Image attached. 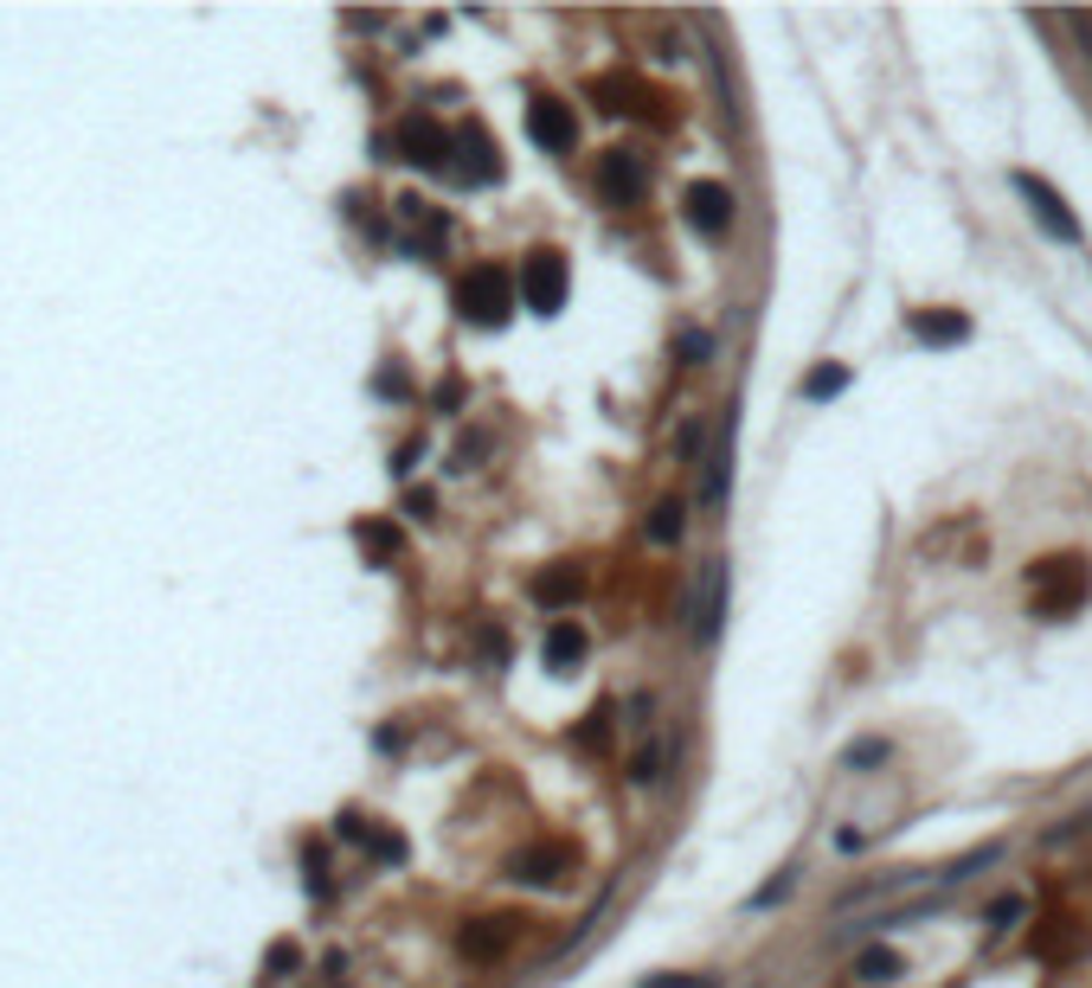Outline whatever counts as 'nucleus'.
<instances>
[{
	"instance_id": "obj_23",
	"label": "nucleus",
	"mask_w": 1092,
	"mask_h": 988,
	"mask_svg": "<svg viewBox=\"0 0 1092 988\" xmlns=\"http://www.w3.org/2000/svg\"><path fill=\"white\" fill-rule=\"evenodd\" d=\"M880 758H887V745H880V738H862V745L848 751V764H880Z\"/></svg>"
},
{
	"instance_id": "obj_4",
	"label": "nucleus",
	"mask_w": 1092,
	"mask_h": 988,
	"mask_svg": "<svg viewBox=\"0 0 1092 988\" xmlns=\"http://www.w3.org/2000/svg\"><path fill=\"white\" fill-rule=\"evenodd\" d=\"M521 302L533 315H560L565 308V257L560 251H533L521 263Z\"/></svg>"
},
{
	"instance_id": "obj_9",
	"label": "nucleus",
	"mask_w": 1092,
	"mask_h": 988,
	"mask_svg": "<svg viewBox=\"0 0 1092 988\" xmlns=\"http://www.w3.org/2000/svg\"><path fill=\"white\" fill-rule=\"evenodd\" d=\"M456 154H463V161H456V174H463L469 186L501 181V154H495V142L483 135V129H463V135H456Z\"/></svg>"
},
{
	"instance_id": "obj_11",
	"label": "nucleus",
	"mask_w": 1092,
	"mask_h": 988,
	"mask_svg": "<svg viewBox=\"0 0 1092 988\" xmlns=\"http://www.w3.org/2000/svg\"><path fill=\"white\" fill-rule=\"evenodd\" d=\"M456 944H463V956H469V963H495V956L515 944V918H476Z\"/></svg>"
},
{
	"instance_id": "obj_1",
	"label": "nucleus",
	"mask_w": 1092,
	"mask_h": 988,
	"mask_svg": "<svg viewBox=\"0 0 1092 988\" xmlns=\"http://www.w3.org/2000/svg\"><path fill=\"white\" fill-rule=\"evenodd\" d=\"M1028 597H1035L1041 617H1067V610H1080V604L1092 597V565L1080 558V552L1041 558V565H1028Z\"/></svg>"
},
{
	"instance_id": "obj_10",
	"label": "nucleus",
	"mask_w": 1092,
	"mask_h": 988,
	"mask_svg": "<svg viewBox=\"0 0 1092 988\" xmlns=\"http://www.w3.org/2000/svg\"><path fill=\"white\" fill-rule=\"evenodd\" d=\"M720 617H726V565L714 558V565L701 572V597H694V636H701V642H714Z\"/></svg>"
},
{
	"instance_id": "obj_19",
	"label": "nucleus",
	"mask_w": 1092,
	"mask_h": 988,
	"mask_svg": "<svg viewBox=\"0 0 1092 988\" xmlns=\"http://www.w3.org/2000/svg\"><path fill=\"white\" fill-rule=\"evenodd\" d=\"M855 976H862V982H894V976H900V956L894 951H867L862 963H855Z\"/></svg>"
},
{
	"instance_id": "obj_14",
	"label": "nucleus",
	"mask_w": 1092,
	"mask_h": 988,
	"mask_svg": "<svg viewBox=\"0 0 1092 988\" xmlns=\"http://www.w3.org/2000/svg\"><path fill=\"white\" fill-rule=\"evenodd\" d=\"M579 585H585V578H579L572 565H547V572L533 578V604H540V610H565V604L579 597Z\"/></svg>"
},
{
	"instance_id": "obj_18",
	"label": "nucleus",
	"mask_w": 1092,
	"mask_h": 988,
	"mask_svg": "<svg viewBox=\"0 0 1092 988\" xmlns=\"http://www.w3.org/2000/svg\"><path fill=\"white\" fill-rule=\"evenodd\" d=\"M360 546H367V558H392V552H399V533H392L386 520H360Z\"/></svg>"
},
{
	"instance_id": "obj_5",
	"label": "nucleus",
	"mask_w": 1092,
	"mask_h": 988,
	"mask_svg": "<svg viewBox=\"0 0 1092 988\" xmlns=\"http://www.w3.org/2000/svg\"><path fill=\"white\" fill-rule=\"evenodd\" d=\"M528 135L547 148V154H565V148L579 142L572 104H560V97H533V104H528Z\"/></svg>"
},
{
	"instance_id": "obj_13",
	"label": "nucleus",
	"mask_w": 1092,
	"mask_h": 988,
	"mask_svg": "<svg viewBox=\"0 0 1092 988\" xmlns=\"http://www.w3.org/2000/svg\"><path fill=\"white\" fill-rule=\"evenodd\" d=\"M540 661H547L553 674H572V667L585 661V629H579V622H553L547 642H540Z\"/></svg>"
},
{
	"instance_id": "obj_17",
	"label": "nucleus",
	"mask_w": 1092,
	"mask_h": 988,
	"mask_svg": "<svg viewBox=\"0 0 1092 988\" xmlns=\"http://www.w3.org/2000/svg\"><path fill=\"white\" fill-rule=\"evenodd\" d=\"M681 513H688L681 501H662V508L649 513V540H656V546H669V540H681Z\"/></svg>"
},
{
	"instance_id": "obj_12",
	"label": "nucleus",
	"mask_w": 1092,
	"mask_h": 988,
	"mask_svg": "<svg viewBox=\"0 0 1092 988\" xmlns=\"http://www.w3.org/2000/svg\"><path fill=\"white\" fill-rule=\"evenodd\" d=\"M572 873V847L565 842H540L515 860V879H533V886H553V879Z\"/></svg>"
},
{
	"instance_id": "obj_2",
	"label": "nucleus",
	"mask_w": 1092,
	"mask_h": 988,
	"mask_svg": "<svg viewBox=\"0 0 1092 988\" xmlns=\"http://www.w3.org/2000/svg\"><path fill=\"white\" fill-rule=\"evenodd\" d=\"M515 276L508 270H495V263H476L463 283H456V315L469 322V328H501L508 315H515Z\"/></svg>"
},
{
	"instance_id": "obj_8",
	"label": "nucleus",
	"mask_w": 1092,
	"mask_h": 988,
	"mask_svg": "<svg viewBox=\"0 0 1092 988\" xmlns=\"http://www.w3.org/2000/svg\"><path fill=\"white\" fill-rule=\"evenodd\" d=\"M1016 186H1021V199H1028V213L1048 225L1060 245H1073V238H1080V219L1067 213V199H1060V193H1055L1048 181H1035V174H1016Z\"/></svg>"
},
{
	"instance_id": "obj_20",
	"label": "nucleus",
	"mask_w": 1092,
	"mask_h": 988,
	"mask_svg": "<svg viewBox=\"0 0 1092 988\" xmlns=\"http://www.w3.org/2000/svg\"><path fill=\"white\" fill-rule=\"evenodd\" d=\"M842 386H848V372L842 367H817L810 379H803V399H835Z\"/></svg>"
},
{
	"instance_id": "obj_24",
	"label": "nucleus",
	"mask_w": 1092,
	"mask_h": 988,
	"mask_svg": "<svg viewBox=\"0 0 1092 988\" xmlns=\"http://www.w3.org/2000/svg\"><path fill=\"white\" fill-rule=\"evenodd\" d=\"M483 655L501 667V655H508V642H501V629H483Z\"/></svg>"
},
{
	"instance_id": "obj_7",
	"label": "nucleus",
	"mask_w": 1092,
	"mask_h": 988,
	"mask_svg": "<svg viewBox=\"0 0 1092 988\" xmlns=\"http://www.w3.org/2000/svg\"><path fill=\"white\" fill-rule=\"evenodd\" d=\"M688 225H694L701 238H720V231L733 225V186L726 181H694L688 186Z\"/></svg>"
},
{
	"instance_id": "obj_16",
	"label": "nucleus",
	"mask_w": 1092,
	"mask_h": 988,
	"mask_svg": "<svg viewBox=\"0 0 1092 988\" xmlns=\"http://www.w3.org/2000/svg\"><path fill=\"white\" fill-rule=\"evenodd\" d=\"M726 488H733V443L720 437V449L707 456V476H701V508H726Z\"/></svg>"
},
{
	"instance_id": "obj_6",
	"label": "nucleus",
	"mask_w": 1092,
	"mask_h": 988,
	"mask_svg": "<svg viewBox=\"0 0 1092 988\" xmlns=\"http://www.w3.org/2000/svg\"><path fill=\"white\" fill-rule=\"evenodd\" d=\"M642 186H649V167H642L630 148H610L598 161V193L610 199V206H630V199H642Z\"/></svg>"
},
{
	"instance_id": "obj_21",
	"label": "nucleus",
	"mask_w": 1092,
	"mask_h": 988,
	"mask_svg": "<svg viewBox=\"0 0 1092 988\" xmlns=\"http://www.w3.org/2000/svg\"><path fill=\"white\" fill-rule=\"evenodd\" d=\"M296 963H302V956H296V944H270V956H264V976L277 982V976H290Z\"/></svg>"
},
{
	"instance_id": "obj_3",
	"label": "nucleus",
	"mask_w": 1092,
	"mask_h": 988,
	"mask_svg": "<svg viewBox=\"0 0 1092 988\" xmlns=\"http://www.w3.org/2000/svg\"><path fill=\"white\" fill-rule=\"evenodd\" d=\"M392 148H399V161H412V167H424V174H437V167H451L456 135H444V122H431V116H406L399 135H392Z\"/></svg>"
},
{
	"instance_id": "obj_22",
	"label": "nucleus",
	"mask_w": 1092,
	"mask_h": 988,
	"mask_svg": "<svg viewBox=\"0 0 1092 988\" xmlns=\"http://www.w3.org/2000/svg\"><path fill=\"white\" fill-rule=\"evenodd\" d=\"M604 738H610V706H598V713L585 719V732H579V745H585V751H598Z\"/></svg>"
},
{
	"instance_id": "obj_15",
	"label": "nucleus",
	"mask_w": 1092,
	"mask_h": 988,
	"mask_svg": "<svg viewBox=\"0 0 1092 988\" xmlns=\"http://www.w3.org/2000/svg\"><path fill=\"white\" fill-rule=\"evenodd\" d=\"M912 334L932 340V347H958V340H971V322L951 315V308H932V315H912Z\"/></svg>"
}]
</instances>
